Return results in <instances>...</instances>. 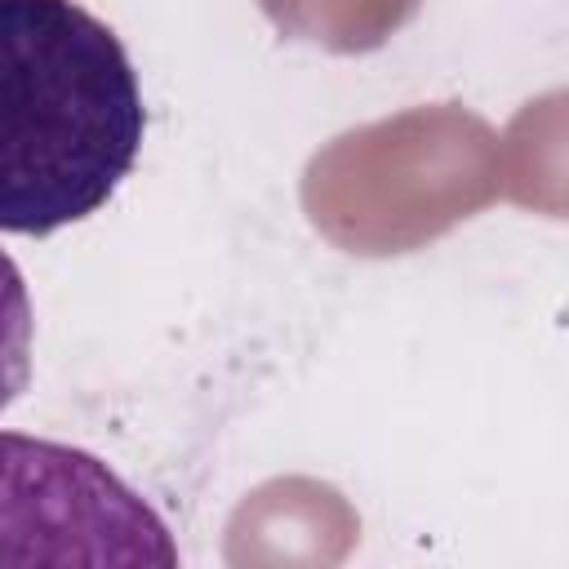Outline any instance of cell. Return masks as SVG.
<instances>
[{
    "mask_svg": "<svg viewBox=\"0 0 569 569\" xmlns=\"http://www.w3.org/2000/svg\"><path fill=\"white\" fill-rule=\"evenodd\" d=\"M147 133L120 36L76 0H0V231L49 236L98 213Z\"/></svg>",
    "mask_w": 569,
    "mask_h": 569,
    "instance_id": "cell-1",
    "label": "cell"
},
{
    "mask_svg": "<svg viewBox=\"0 0 569 569\" xmlns=\"http://www.w3.org/2000/svg\"><path fill=\"white\" fill-rule=\"evenodd\" d=\"M0 565H156L178 547L156 507L102 458L0 431Z\"/></svg>",
    "mask_w": 569,
    "mask_h": 569,
    "instance_id": "cell-2",
    "label": "cell"
},
{
    "mask_svg": "<svg viewBox=\"0 0 569 569\" xmlns=\"http://www.w3.org/2000/svg\"><path fill=\"white\" fill-rule=\"evenodd\" d=\"M31 338H36V320H31L27 280H22L18 262L0 249V413L27 391Z\"/></svg>",
    "mask_w": 569,
    "mask_h": 569,
    "instance_id": "cell-3",
    "label": "cell"
}]
</instances>
